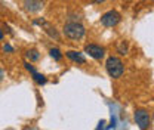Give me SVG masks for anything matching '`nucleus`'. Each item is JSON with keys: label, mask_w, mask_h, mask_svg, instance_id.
Segmentation results:
<instances>
[{"label": "nucleus", "mask_w": 154, "mask_h": 130, "mask_svg": "<svg viewBox=\"0 0 154 130\" xmlns=\"http://www.w3.org/2000/svg\"><path fill=\"white\" fill-rule=\"evenodd\" d=\"M122 21V15L117 11H108L101 17V24L104 27H114Z\"/></svg>", "instance_id": "4"}, {"label": "nucleus", "mask_w": 154, "mask_h": 130, "mask_svg": "<svg viewBox=\"0 0 154 130\" xmlns=\"http://www.w3.org/2000/svg\"><path fill=\"white\" fill-rule=\"evenodd\" d=\"M49 53H51V56H52L54 59H57V61H61V59H62V53H61L58 49H51Z\"/></svg>", "instance_id": "10"}, {"label": "nucleus", "mask_w": 154, "mask_h": 130, "mask_svg": "<svg viewBox=\"0 0 154 130\" xmlns=\"http://www.w3.org/2000/svg\"><path fill=\"white\" fill-rule=\"evenodd\" d=\"M135 121L139 129H148L151 124V117L147 110H136L135 111Z\"/></svg>", "instance_id": "3"}, {"label": "nucleus", "mask_w": 154, "mask_h": 130, "mask_svg": "<svg viewBox=\"0 0 154 130\" xmlns=\"http://www.w3.org/2000/svg\"><path fill=\"white\" fill-rule=\"evenodd\" d=\"M31 74H33V78H34L36 83H38V84H45V83H46V77H45V75L38 74V73H36V71L31 73Z\"/></svg>", "instance_id": "8"}, {"label": "nucleus", "mask_w": 154, "mask_h": 130, "mask_svg": "<svg viewBox=\"0 0 154 130\" xmlns=\"http://www.w3.org/2000/svg\"><path fill=\"white\" fill-rule=\"evenodd\" d=\"M92 2H94V3H104L105 0H92Z\"/></svg>", "instance_id": "15"}, {"label": "nucleus", "mask_w": 154, "mask_h": 130, "mask_svg": "<svg viewBox=\"0 0 154 130\" xmlns=\"http://www.w3.org/2000/svg\"><path fill=\"white\" fill-rule=\"evenodd\" d=\"M27 58H28L30 61H38L40 55H38V52L36 50V49H31V50L27 52Z\"/></svg>", "instance_id": "9"}, {"label": "nucleus", "mask_w": 154, "mask_h": 130, "mask_svg": "<svg viewBox=\"0 0 154 130\" xmlns=\"http://www.w3.org/2000/svg\"><path fill=\"white\" fill-rule=\"evenodd\" d=\"M3 77H5V73H3V70H2V68H0V81H2V80H3Z\"/></svg>", "instance_id": "14"}, {"label": "nucleus", "mask_w": 154, "mask_h": 130, "mask_svg": "<svg viewBox=\"0 0 154 130\" xmlns=\"http://www.w3.org/2000/svg\"><path fill=\"white\" fill-rule=\"evenodd\" d=\"M3 50H5V52H14L12 46H9V44H5V46H3Z\"/></svg>", "instance_id": "13"}, {"label": "nucleus", "mask_w": 154, "mask_h": 130, "mask_svg": "<svg viewBox=\"0 0 154 130\" xmlns=\"http://www.w3.org/2000/svg\"><path fill=\"white\" fill-rule=\"evenodd\" d=\"M85 52L89 56H92L94 59H102L105 55V49L102 46H98V44H88L85 47Z\"/></svg>", "instance_id": "5"}, {"label": "nucleus", "mask_w": 154, "mask_h": 130, "mask_svg": "<svg viewBox=\"0 0 154 130\" xmlns=\"http://www.w3.org/2000/svg\"><path fill=\"white\" fill-rule=\"evenodd\" d=\"M119 53L120 55H126L128 53V44L125 41H120V44H119Z\"/></svg>", "instance_id": "11"}, {"label": "nucleus", "mask_w": 154, "mask_h": 130, "mask_svg": "<svg viewBox=\"0 0 154 130\" xmlns=\"http://www.w3.org/2000/svg\"><path fill=\"white\" fill-rule=\"evenodd\" d=\"M105 68H107V73L110 74V77H113V78H119L125 73V65H123L122 59L117 56H110L107 59Z\"/></svg>", "instance_id": "1"}, {"label": "nucleus", "mask_w": 154, "mask_h": 130, "mask_svg": "<svg viewBox=\"0 0 154 130\" xmlns=\"http://www.w3.org/2000/svg\"><path fill=\"white\" fill-rule=\"evenodd\" d=\"M48 33H49V36H51V37L58 38V31L55 30V28H48Z\"/></svg>", "instance_id": "12"}, {"label": "nucleus", "mask_w": 154, "mask_h": 130, "mask_svg": "<svg viewBox=\"0 0 154 130\" xmlns=\"http://www.w3.org/2000/svg\"><path fill=\"white\" fill-rule=\"evenodd\" d=\"M67 58H70L71 61H74L77 64H86V58L83 53H80V52H77V50H68L67 53Z\"/></svg>", "instance_id": "7"}, {"label": "nucleus", "mask_w": 154, "mask_h": 130, "mask_svg": "<svg viewBox=\"0 0 154 130\" xmlns=\"http://www.w3.org/2000/svg\"><path fill=\"white\" fill-rule=\"evenodd\" d=\"M3 38V33H2V30H0V40Z\"/></svg>", "instance_id": "16"}, {"label": "nucleus", "mask_w": 154, "mask_h": 130, "mask_svg": "<svg viewBox=\"0 0 154 130\" xmlns=\"http://www.w3.org/2000/svg\"><path fill=\"white\" fill-rule=\"evenodd\" d=\"M24 6L28 12H38L43 6V0H24Z\"/></svg>", "instance_id": "6"}, {"label": "nucleus", "mask_w": 154, "mask_h": 130, "mask_svg": "<svg viewBox=\"0 0 154 130\" xmlns=\"http://www.w3.org/2000/svg\"><path fill=\"white\" fill-rule=\"evenodd\" d=\"M64 34L70 40H80L85 36V27L79 22H68L64 25Z\"/></svg>", "instance_id": "2"}]
</instances>
